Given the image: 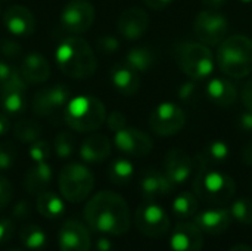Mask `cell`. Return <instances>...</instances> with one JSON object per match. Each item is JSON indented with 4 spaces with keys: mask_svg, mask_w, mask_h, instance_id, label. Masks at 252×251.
<instances>
[{
    "mask_svg": "<svg viewBox=\"0 0 252 251\" xmlns=\"http://www.w3.org/2000/svg\"><path fill=\"white\" fill-rule=\"evenodd\" d=\"M84 219L92 231L103 235H124L131 226L127 201L112 191H102L92 197L84 207Z\"/></svg>",
    "mask_w": 252,
    "mask_h": 251,
    "instance_id": "cell-1",
    "label": "cell"
},
{
    "mask_svg": "<svg viewBox=\"0 0 252 251\" xmlns=\"http://www.w3.org/2000/svg\"><path fill=\"white\" fill-rule=\"evenodd\" d=\"M192 186L198 200H202L213 206L227 204L235 198L236 194V182L232 176L210 166H205L196 160Z\"/></svg>",
    "mask_w": 252,
    "mask_h": 251,
    "instance_id": "cell-2",
    "label": "cell"
},
{
    "mask_svg": "<svg viewBox=\"0 0 252 251\" xmlns=\"http://www.w3.org/2000/svg\"><path fill=\"white\" fill-rule=\"evenodd\" d=\"M56 62L66 77L75 80L93 75L97 68V61L92 46L77 36L66 37L58 44Z\"/></svg>",
    "mask_w": 252,
    "mask_h": 251,
    "instance_id": "cell-3",
    "label": "cell"
},
{
    "mask_svg": "<svg viewBox=\"0 0 252 251\" xmlns=\"http://www.w3.org/2000/svg\"><path fill=\"white\" fill-rule=\"evenodd\" d=\"M216 64L230 78H245L252 74V40L247 36H227L217 49Z\"/></svg>",
    "mask_w": 252,
    "mask_h": 251,
    "instance_id": "cell-4",
    "label": "cell"
},
{
    "mask_svg": "<svg viewBox=\"0 0 252 251\" xmlns=\"http://www.w3.org/2000/svg\"><path fill=\"white\" fill-rule=\"evenodd\" d=\"M65 123L75 132H94L106 121L103 102L90 95L71 98L63 108Z\"/></svg>",
    "mask_w": 252,
    "mask_h": 251,
    "instance_id": "cell-5",
    "label": "cell"
},
{
    "mask_svg": "<svg viewBox=\"0 0 252 251\" xmlns=\"http://www.w3.org/2000/svg\"><path fill=\"white\" fill-rule=\"evenodd\" d=\"M179 68L195 81H202L213 75L216 58L210 46L201 41H180L174 47Z\"/></svg>",
    "mask_w": 252,
    "mask_h": 251,
    "instance_id": "cell-6",
    "label": "cell"
},
{
    "mask_svg": "<svg viewBox=\"0 0 252 251\" xmlns=\"http://www.w3.org/2000/svg\"><path fill=\"white\" fill-rule=\"evenodd\" d=\"M58 183L61 195L66 201L78 204L90 195L94 186V176L86 166L80 163H71L63 166L59 172Z\"/></svg>",
    "mask_w": 252,
    "mask_h": 251,
    "instance_id": "cell-7",
    "label": "cell"
},
{
    "mask_svg": "<svg viewBox=\"0 0 252 251\" xmlns=\"http://www.w3.org/2000/svg\"><path fill=\"white\" fill-rule=\"evenodd\" d=\"M134 223L139 232L149 238H162L170 231V217L155 201H145L137 207Z\"/></svg>",
    "mask_w": 252,
    "mask_h": 251,
    "instance_id": "cell-8",
    "label": "cell"
},
{
    "mask_svg": "<svg viewBox=\"0 0 252 251\" xmlns=\"http://www.w3.org/2000/svg\"><path fill=\"white\" fill-rule=\"evenodd\" d=\"M193 31L198 41L207 46H219L229 36V21L214 9L201 10L195 18Z\"/></svg>",
    "mask_w": 252,
    "mask_h": 251,
    "instance_id": "cell-9",
    "label": "cell"
},
{
    "mask_svg": "<svg viewBox=\"0 0 252 251\" xmlns=\"http://www.w3.org/2000/svg\"><path fill=\"white\" fill-rule=\"evenodd\" d=\"M186 124V114L174 102H162L155 107L149 117V127L158 136H174Z\"/></svg>",
    "mask_w": 252,
    "mask_h": 251,
    "instance_id": "cell-10",
    "label": "cell"
},
{
    "mask_svg": "<svg viewBox=\"0 0 252 251\" xmlns=\"http://www.w3.org/2000/svg\"><path fill=\"white\" fill-rule=\"evenodd\" d=\"M69 99H71V89L66 84L63 83L52 84L44 89H40L34 95L32 111L40 117H46L65 108Z\"/></svg>",
    "mask_w": 252,
    "mask_h": 251,
    "instance_id": "cell-11",
    "label": "cell"
},
{
    "mask_svg": "<svg viewBox=\"0 0 252 251\" xmlns=\"http://www.w3.org/2000/svg\"><path fill=\"white\" fill-rule=\"evenodd\" d=\"M96 12L90 1L87 0H71L61 13V24L65 30L72 34H80L87 31L93 21Z\"/></svg>",
    "mask_w": 252,
    "mask_h": 251,
    "instance_id": "cell-12",
    "label": "cell"
},
{
    "mask_svg": "<svg viewBox=\"0 0 252 251\" xmlns=\"http://www.w3.org/2000/svg\"><path fill=\"white\" fill-rule=\"evenodd\" d=\"M114 143L117 149L121 151L124 155L136 157V158L146 157L154 148V142L151 136L136 127H124L115 132Z\"/></svg>",
    "mask_w": 252,
    "mask_h": 251,
    "instance_id": "cell-13",
    "label": "cell"
},
{
    "mask_svg": "<svg viewBox=\"0 0 252 251\" xmlns=\"http://www.w3.org/2000/svg\"><path fill=\"white\" fill-rule=\"evenodd\" d=\"M27 81L19 71H13L10 78L0 86V107L7 114H19L25 109Z\"/></svg>",
    "mask_w": 252,
    "mask_h": 251,
    "instance_id": "cell-14",
    "label": "cell"
},
{
    "mask_svg": "<svg viewBox=\"0 0 252 251\" xmlns=\"http://www.w3.org/2000/svg\"><path fill=\"white\" fill-rule=\"evenodd\" d=\"M165 175L176 185H183L189 179H193L195 175V160L186 151L174 148L170 149L164 161Z\"/></svg>",
    "mask_w": 252,
    "mask_h": 251,
    "instance_id": "cell-15",
    "label": "cell"
},
{
    "mask_svg": "<svg viewBox=\"0 0 252 251\" xmlns=\"http://www.w3.org/2000/svg\"><path fill=\"white\" fill-rule=\"evenodd\" d=\"M117 28L121 37L134 41L145 36L149 28V15L142 7H130L120 13Z\"/></svg>",
    "mask_w": 252,
    "mask_h": 251,
    "instance_id": "cell-16",
    "label": "cell"
},
{
    "mask_svg": "<svg viewBox=\"0 0 252 251\" xmlns=\"http://www.w3.org/2000/svg\"><path fill=\"white\" fill-rule=\"evenodd\" d=\"M58 241L61 251H90L92 247V238L87 228L72 219L62 223Z\"/></svg>",
    "mask_w": 252,
    "mask_h": 251,
    "instance_id": "cell-17",
    "label": "cell"
},
{
    "mask_svg": "<svg viewBox=\"0 0 252 251\" xmlns=\"http://www.w3.org/2000/svg\"><path fill=\"white\" fill-rule=\"evenodd\" d=\"M204 232L195 222H180L170 237L171 251H202Z\"/></svg>",
    "mask_w": 252,
    "mask_h": 251,
    "instance_id": "cell-18",
    "label": "cell"
},
{
    "mask_svg": "<svg viewBox=\"0 0 252 251\" xmlns=\"http://www.w3.org/2000/svg\"><path fill=\"white\" fill-rule=\"evenodd\" d=\"M3 24L9 34L15 37H30L35 31V18L22 4L10 6L3 15Z\"/></svg>",
    "mask_w": 252,
    "mask_h": 251,
    "instance_id": "cell-19",
    "label": "cell"
},
{
    "mask_svg": "<svg viewBox=\"0 0 252 251\" xmlns=\"http://www.w3.org/2000/svg\"><path fill=\"white\" fill-rule=\"evenodd\" d=\"M176 185L168 179L165 172L158 169H148L140 179V192L145 201H155L158 198L173 194Z\"/></svg>",
    "mask_w": 252,
    "mask_h": 251,
    "instance_id": "cell-20",
    "label": "cell"
},
{
    "mask_svg": "<svg viewBox=\"0 0 252 251\" xmlns=\"http://www.w3.org/2000/svg\"><path fill=\"white\" fill-rule=\"evenodd\" d=\"M193 222L201 228V231L204 234L220 235V234H224L230 228L233 219L230 216L229 209L216 207V209H210V210L196 213Z\"/></svg>",
    "mask_w": 252,
    "mask_h": 251,
    "instance_id": "cell-21",
    "label": "cell"
},
{
    "mask_svg": "<svg viewBox=\"0 0 252 251\" xmlns=\"http://www.w3.org/2000/svg\"><path fill=\"white\" fill-rule=\"evenodd\" d=\"M112 86L124 96H133L140 89V74L126 61L115 64L109 72Z\"/></svg>",
    "mask_w": 252,
    "mask_h": 251,
    "instance_id": "cell-22",
    "label": "cell"
},
{
    "mask_svg": "<svg viewBox=\"0 0 252 251\" xmlns=\"http://www.w3.org/2000/svg\"><path fill=\"white\" fill-rule=\"evenodd\" d=\"M19 72L27 83L41 84L50 77V64L41 53L30 52L22 58Z\"/></svg>",
    "mask_w": 252,
    "mask_h": 251,
    "instance_id": "cell-23",
    "label": "cell"
},
{
    "mask_svg": "<svg viewBox=\"0 0 252 251\" xmlns=\"http://www.w3.org/2000/svg\"><path fill=\"white\" fill-rule=\"evenodd\" d=\"M207 98L217 107L226 108L236 102L238 87L236 84L226 77H213L205 86Z\"/></svg>",
    "mask_w": 252,
    "mask_h": 251,
    "instance_id": "cell-24",
    "label": "cell"
},
{
    "mask_svg": "<svg viewBox=\"0 0 252 251\" xmlns=\"http://www.w3.org/2000/svg\"><path fill=\"white\" fill-rule=\"evenodd\" d=\"M112 151V145L108 136L102 133H94L89 136L80 146V157L86 163H102Z\"/></svg>",
    "mask_w": 252,
    "mask_h": 251,
    "instance_id": "cell-25",
    "label": "cell"
},
{
    "mask_svg": "<svg viewBox=\"0 0 252 251\" xmlns=\"http://www.w3.org/2000/svg\"><path fill=\"white\" fill-rule=\"evenodd\" d=\"M52 167L47 163H34L24 178V188L31 195H40L52 183Z\"/></svg>",
    "mask_w": 252,
    "mask_h": 251,
    "instance_id": "cell-26",
    "label": "cell"
},
{
    "mask_svg": "<svg viewBox=\"0 0 252 251\" xmlns=\"http://www.w3.org/2000/svg\"><path fill=\"white\" fill-rule=\"evenodd\" d=\"M229 157H230L229 143L221 139H214V141H210L204 146V149L195 157V160L211 167L213 164L224 163Z\"/></svg>",
    "mask_w": 252,
    "mask_h": 251,
    "instance_id": "cell-27",
    "label": "cell"
},
{
    "mask_svg": "<svg viewBox=\"0 0 252 251\" xmlns=\"http://www.w3.org/2000/svg\"><path fill=\"white\" fill-rule=\"evenodd\" d=\"M35 207L37 212L49 220H56L65 213V204L62 198L50 191H44L40 195H37Z\"/></svg>",
    "mask_w": 252,
    "mask_h": 251,
    "instance_id": "cell-28",
    "label": "cell"
},
{
    "mask_svg": "<svg viewBox=\"0 0 252 251\" xmlns=\"http://www.w3.org/2000/svg\"><path fill=\"white\" fill-rule=\"evenodd\" d=\"M124 61L139 74H143V72H148L154 67L157 61V55L148 46H136V47H131L126 53Z\"/></svg>",
    "mask_w": 252,
    "mask_h": 251,
    "instance_id": "cell-29",
    "label": "cell"
},
{
    "mask_svg": "<svg viewBox=\"0 0 252 251\" xmlns=\"http://www.w3.org/2000/svg\"><path fill=\"white\" fill-rule=\"evenodd\" d=\"M198 207H199V201L198 197L195 195V192H180L171 204V210L174 213V216L177 219H190L198 213Z\"/></svg>",
    "mask_w": 252,
    "mask_h": 251,
    "instance_id": "cell-30",
    "label": "cell"
},
{
    "mask_svg": "<svg viewBox=\"0 0 252 251\" xmlns=\"http://www.w3.org/2000/svg\"><path fill=\"white\" fill-rule=\"evenodd\" d=\"M134 176V166L127 158H117L108 167V179L118 186H124L131 182Z\"/></svg>",
    "mask_w": 252,
    "mask_h": 251,
    "instance_id": "cell-31",
    "label": "cell"
},
{
    "mask_svg": "<svg viewBox=\"0 0 252 251\" xmlns=\"http://www.w3.org/2000/svg\"><path fill=\"white\" fill-rule=\"evenodd\" d=\"M13 135L15 138L22 143H32L40 139L41 136V127L35 120L31 118H22L18 120L13 124Z\"/></svg>",
    "mask_w": 252,
    "mask_h": 251,
    "instance_id": "cell-32",
    "label": "cell"
},
{
    "mask_svg": "<svg viewBox=\"0 0 252 251\" xmlns=\"http://www.w3.org/2000/svg\"><path fill=\"white\" fill-rule=\"evenodd\" d=\"M19 240L30 250H40L47 243L44 231L34 223H27L19 229Z\"/></svg>",
    "mask_w": 252,
    "mask_h": 251,
    "instance_id": "cell-33",
    "label": "cell"
},
{
    "mask_svg": "<svg viewBox=\"0 0 252 251\" xmlns=\"http://www.w3.org/2000/svg\"><path fill=\"white\" fill-rule=\"evenodd\" d=\"M230 216L241 225H252V200L248 197H241L238 200H232L230 204Z\"/></svg>",
    "mask_w": 252,
    "mask_h": 251,
    "instance_id": "cell-34",
    "label": "cell"
},
{
    "mask_svg": "<svg viewBox=\"0 0 252 251\" xmlns=\"http://www.w3.org/2000/svg\"><path fill=\"white\" fill-rule=\"evenodd\" d=\"M55 154L59 158H68L74 154L75 149V139L71 132H59L55 138Z\"/></svg>",
    "mask_w": 252,
    "mask_h": 251,
    "instance_id": "cell-35",
    "label": "cell"
},
{
    "mask_svg": "<svg viewBox=\"0 0 252 251\" xmlns=\"http://www.w3.org/2000/svg\"><path fill=\"white\" fill-rule=\"evenodd\" d=\"M199 81H195V80H188V81H183L179 89H177V96L180 101L186 102V104H192L195 101H198V96H199V86H198Z\"/></svg>",
    "mask_w": 252,
    "mask_h": 251,
    "instance_id": "cell-36",
    "label": "cell"
},
{
    "mask_svg": "<svg viewBox=\"0 0 252 251\" xmlns=\"http://www.w3.org/2000/svg\"><path fill=\"white\" fill-rule=\"evenodd\" d=\"M28 155L34 163H46V160L50 157V146L46 141H35L30 143Z\"/></svg>",
    "mask_w": 252,
    "mask_h": 251,
    "instance_id": "cell-37",
    "label": "cell"
},
{
    "mask_svg": "<svg viewBox=\"0 0 252 251\" xmlns=\"http://www.w3.org/2000/svg\"><path fill=\"white\" fill-rule=\"evenodd\" d=\"M16 161V146L10 142L0 143V170H9Z\"/></svg>",
    "mask_w": 252,
    "mask_h": 251,
    "instance_id": "cell-38",
    "label": "cell"
},
{
    "mask_svg": "<svg viewBox=\"0 0 252 251\" xmlns=\"http://www.w3.org/2000/svg\"><path fill=\"white\" fill-rule=\"evenodd\" d=\"M121 43L120 40L112 36V34H105V36H100L96 41V47L100 53H105V55H112L115 52H118Z\"/></svg>",
    "mask_w": 252,
    "mask_h": 251,
    "instance_id": "cell-39",
    "label": "cell"
},
{
    "mask_svg": "<svg viewBox=\"0 0 252 251\" xmlns=\"http://www.w3.org/2000/svg\"><path fill=\"white\" fill-rule=\"evenodd\" d=\"M12 197H13V188L10 182L6 178L0 176V212L10 204Z\"/></svg>",
    "mask_w": 252,
    "mask_h": 251,
    "instance_id": "cell-40",
    "label": "cell"
},
{
    "mask_svg": "<svg viewBox=\"0 0 252 251\" xmlns=\"http://www.w3.org/2000/svg\"><path fill=\"white\" fill-rule=\"evenodd\" d=\"M21 52H22V49L15 40H12V38L0 40V53L4 58H18L21 55Z\"/></svg>",
    "mask_w": 252,
    "mask_h": 251,
    "instance_id": "cell-41",
    "label": "cell"
},
{
    "mask_svg": "<svg viewBox=\"0 0 252 251\" xmlns=\"http://www.w3.org/2000/svg\"><path fill=\"white\" fill-rule=\"evenodd\" d=\"M106 124H108L109 130H112L115 133V132L127 127V117L121 111H112L106 117Z\"/></svg>",
    "mask_w": 252,
    "mask_h": 251,
    "instance_id": "cell-42",
    "label": "cell"
},
{
    "mask_svg": "<svg viewBox=\"0 0 252 251\" xmlns=\"http://www.w3.org/2000/svg\"><path fill=\"white\" fill-rule=\"evenodd\" d=\"M15 232V225L7 217H0V246L6 244Z\"/></svg>",
    "mask_w": 252,
    "mask_h": 251,
    "instance_id": "cell-43",
    "label": "cell"
},
{
    "mask_svg": "<svg viewBox=\"0 0 252 251\" xmlns=\"http://www.w3.org/2000/svg\"><path fill=\"white\" fill-rule=\"evenodd\" d=\"M10 215H12V217H13L15 220H25V219H28L30 215H31V206L28 204V201L21 200V201H18V203L13 206Z\"/></svg>",
    "mask_w": 252,
    "mask_h": 251,
    "instance_id": "cell-44",
    "label": "cell"
},
{
    "mask_svg": "<svg viewBox=\"0 0 252 251\" xmlns=\"http://www.w3.org/2000/svg\"><path fill=\"white\" fill-rule=\"evenodd\" d=\"M238 129L244 133H252V111L245 109L244 112L239 114L238 117Z\"/></svg>",
    "mask_w": 252,
    "mask_h": 251,
    "instance_id": "cell-45",
    "label": "cell"
},
{
    "mask_svg": "<svg viewBox=\"0 0 252 251\" xmlns=\"http://www.w3.org/2000/svg\"><path fill=\"white\" fill-rule=\"evenodd\" d=\"M241 99H242V104H244L245 109L252 111V77H250L245 81V84L242 86Z\"/></svg>",
    "mask_w": 252,
    "mask_h": 251,
    "instance_id": "cell-46",
    "label": "cell"
},
{
    "mask_svg": "<svg viewBox=\"0 0 252 251\" xmlns=\"http://www.w3.org/2000/svg\"><path fill=\"white\" fill-rule=\"evenodd\" d=\"M13 71H15V68L13 67H10L7 62H4V61H0V86L3 84V83H6L9 78H10V75L13 74Z\"/></svg>",
    "mask_w": 252,
    "mask_h": 251,
    "instance_id": "cell-47",
    "label": "cell"
},
{
    "mask_svg": "<svg viewBox=\"0 0 252 251\" xmlns=\"http://www.w3.org/2000/svg\"><path fill=\"white\" fill-rule=\"evenodd\" d=\"M145 4L154 10H161V9H165L167 6H170L174 0H143Z\"/></svg>",
    "mask_w": 252,
    "mask_h": 251,
    "instance_id": "cell-48",
    "label": "cell"
},
{
    "mask_svg": "<svg viewBox=\"0 0 252 251\" xmlns=\"http://www.w3.org/2000/svg\"><path fill=\"white\" fill-rule=\"evenodd\" d=\"M96 251H112V243L106 237H99L94 243Z\"/></svg>",
    "mask_w": 252,
    "mask_h": 251,
    "instance_id": "cell-49",
    "label": "cell"
},
{
    "mask_svg": "<svg viewBox=\"0 0 252 251\" xmlns=\"http://www.w3.org/2000/svg\"><path fill=\"white\" fill-rule=\"evenodd\" d=\"M242 161H244V164H247L248 167H252V141H250L245 146H244V149H242Z\"/></svg>",
    "mask_w": 252,
    "mask_h": 251,
    "instance_id": "cell-50",
    "label": "cell"
},
{
    "mask_svg": "<svg viewBox=\"0 0 252 251\" xmlns=\"http://www.w3.org/2000/svg\"><path fill=\"white\" fill-rule=\"evenodd\" d=\"M10 120H9V117H7V114H4V112H0V136H3V135H6L9 130H10Z\"/></svg>",
    "mask_w": 252,
    "mask_h": 251,
    "instance_id": "cell-51",
    "label": "cell"
},
{
    "mask_svg": "<svg viewBox=\"0 0 252 251\" xmlns=\"http://www.w3.org/2000/svg\"><path fill=\"white\" fill-rule=\"evenodd\" d=\"M226 1H227V0H202V3H204L205 6L211 7V9H219V7H221Z\"/></svg>",
    "mask_w": 252,
    "mask_h": 251,
    "instance_id": "cell-52",
    "label": "cell"
},
{
    "mask_svg": "<svg viewBox=\"0 0 252 251\" xmlns=\"http://www.w3.org/2000/svg\"><path fill=\"white\" fill-rule=\"evenodd\" d=\"M229 251H252V247L247 246V244H236Z\"/></svg>",
    "mask_w": 252,
    "mask_h": 251,
    "instance_id": "cell-53",
    "label": "cell"
},
{
    "mask_svg": "<svg viewBox=\"0 0 252 251\" xmlns=\"http://www.w3.org/2000/svg\"><path fill=\"white\" fill-rule=\"evenodd\" d=\"M241 3H245V4H251L252 0H239Z\"/></svg>",
    "mask_w": 252,
    "mask_h": 251,
    "instance_id": "cell-54",
    "label": "cell"
},
{
    "mask_svg": "<svg viewBox=\"0 0 252 251\" xmlns=\"http://www.w3.org/2000/svg\"><path fill=\"white\" fill-rule=\"evenodd\" d=\"M7 251H22V250H19V249H10V250H7Z\"/></svg>",
    "mask_w": 252,
    "mask_h": 251,
    "instance_id": "cell-55",
    "label": "cell"
}]
</instances>
